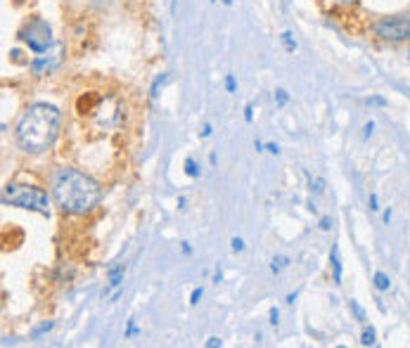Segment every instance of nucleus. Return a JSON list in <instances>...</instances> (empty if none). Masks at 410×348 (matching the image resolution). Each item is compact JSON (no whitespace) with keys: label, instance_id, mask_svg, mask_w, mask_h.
Returning a JSON list of instances; mask_svg holds the SVG:
<instances>
[{"label":"nucleus","instance_id":"1","mask_svg":"<svg viewBox=\"0 0 410 348\" xmlns=\"http://www.w3.org/2000/svg\"><path fill=\"white\" fill-rule=\"evenodd\" d=\"M50 194L55 206L67 215H88L100 206V182L74 166H59L50 175Z\"/></svg>","mask_w":410,"mask_h":348},{"label":"nucleus","instance_id":"2","mask_svg":"<svg viewBox=\"0 0 410 348\" xmlns=\"http://www.w3.org/2000/svg\"><path fill=\"white\" fill-rule=\"evenodd\" d=\"M62 131V111L50 102H34L15 126V142L26 154H43L55 147Z\"/></svg>","mask_w":410,"mask_h":348},{"label":"nucleus","instance_id":"3","mask_svg":"<svg viewBox=\"0 0 410 348\" xmlns=\"http://www.w3.org/2000/svg\"><path fill=\"white\" fill-rule=\"evenodd\" d=\"M3 206H15L24 208V211H34V213L50 218V197L48 192L38 187V185H26V182H8L0 194Z\"/></svg>","mask_w":410,"mask_h":348},{"label":"nucleus","instance_id":"4","mask_svg":"<svg viewBox=\"0 0 410 348\" xmlns=\"http://www.w3.org/2000/svg\"><path fill=\"white\" fill-rule=\"evenodd\" d=\"M17 38L29 48L31 55H48V50L55 43V38H52V26L41 15L29 17L24 22V26L17 31Z\"/></svg>","mask_w":410,"mask_h":348},{"label":"nucleus","instance_id":"5","mask_svg":"<svg viewBox=\"0 0 410 348\" xmlns=\"http://www.w3.org/2000/svg\"><path fill=\"white\" fill-rule=\"evenodd\" d=\"M372 33L375 38L391 45L398 43H408L410 41V10L408 12H398V15H389V17H379L375 24H372Z\"/></svg>","mask_w":410,"mask_h":348},{"label":"nucleus","instance_id":"6","mask_svg":"<svg viewBox=\"0 0 410 348\" xmlns=\"http://www.w3.org/2000/svg\"><path fill=\"white\" fill-rule=\"evenodd\" d=\"M55 64H57V62H52L50 55H36V57L29 62V69H31L36 76H45L55 69Z\"/></svg>","mask_w":410,"mask_h":348},{"label":"nucleus","instance_id":"7","mask_svg":"<svg viewBox=\"0 0 410 348\" xmlns=\"http://www.w3.org/2000/svg\"><path fill=\"white\" fill-rule=\"evenodd\" d=\"M124 275H126V263H114L107 270V291L112 289H121L124 284Z\"/></svg>","mask_w":410,"mask_h":348},{"label":"nucleus","instance_id":"8","mask_svg":"<svg viewBox=\"0 0 410 348\" xmlns=\"http://www.w3.org/2000/svg\"><path fill=\"white\" fill-rule=\"evenodd\" d=\"M330 268H332V282L342 284L344 268H342V256H339V247L337 244H332V251H330Z\"/></svg>","mask_w":410,"mask_h":348},{"label":"nucleus","instance_id":"9","mask_svg":"<svg viewBox=\"0 0 410 348\" xmlns=\"http://www.w3.org/2000/svg\"><path fill=\"white\" fill-rule=\"evenodd\" d=\"M52 329H55V320H43L41 324H36L34 329H31V339H34V341L43 339V336H45V334H50Z\"/></svg>","mask_w":410,"mask_h":348},{"label":"nucleus","instance_id":"10","mask_svg":"<svg viewBox=\"0 0 410 348\" xmlns=\"http://www.w3.org/2000/svg\"><path fill=\"white\" fill-rule=\"evenodd\" d=\"M372 284H375L377 291H389L391 289V280H389V275L382 273V270H377V273L372 275Z\"/></svg>","mask_w":410,"mask_h":348},{"label":"nucleus","instance_id":"11","mask_svg":"<svg viewBox=\"0 0 410 348\" xmlns=\"http://www.w3.org/2000/svg\"><path fill=\"white\" fill-rule=\"evenodd\" d=\"M166 81H168V74H159L154 81H152V85H150V99H152V102L159 97V90L166 85Z\"/></svg>","mask_w":410,"mask_h":348},{"label":"nucleus","instance_id":"12","mask_svg":"<svg viewBox=\"0 0 410 348\" xmlns=\"http://www.w3.org/2000/svg\"><path fill=\"white\" fill-rule=\"evenodd\" d=\"M375 343H377V329L370 324V327H365L363 334H360V346H375Z\"/></svg>","mask_w":410,"mask_h":348},{"label":"nucleus","instance_id":"13","mask_svg":"<svg viewBox=\"0 0 410 348\" xmlns=\"http://www.w3.org/2000/svg\"><path fill=\"white\" fill-rule=\"evenodd\" d=\"M289 263H292V258H289V256H275V258H273V263H270V273L280 275Z\"/></svg>","mask_w":410,"mask_h":348},{"label":"nucleus","instance_id":"14","mask_svg":"<svg viewBox=\"0 0 410 348\" xmlns=\"http://www.w3.org/2000/svg\"><path fill=\"white\" fill-rule=\"evenodd\" d=\"M349 310L353 313V317H356L358 322H365V320H368V313H365V308L360 306L356 298H351V301H349Z\"/></svg>","mask_w":410,"mask_h":348},{"label":"nucleus","instance_id":"15","mask_svg":"<svg viewBox=\"0 0 410 348\" xmlns=\"http://www.w3.org/2000/svg\"><path fill=\"white\" fill-rule=\"evenodd\" d=\"M140 334H143V329L138 327V322H135V317H131V320H128V324H126L124 339H135V336H140Z\"/></svg>","mask_w":410,"mask_h":348},{"label":"nucleus","instance_id":"16","mask_svg":"<svg viewBox=\"0 0 410 348\" xmlns=\"http://www.w3.org/2000/svg\"><path fill=\"white\" fill-rule=\"evenodd\" d=\"M325 178H311L309 180V190L313 192V194H323L325 192Z\"/></svg>","mask_w":410,"mask_h":348},{"label":"nucleus","instance_id":"17","mask_svg":"<svg viewBox=\"0 0 410 348\" xmlns=\"http://www.w3.org/2000/svg\"><path fill=\"white\" fill-rule=\"evenodd\" d=\"M185 173L190 175V178H199V164H197L192 157L185 159Z\"/></svg>","mask_w":410,"mask_h":348},{"label":"nucleus","instance_id":"18","mask_svg":"<svg viewBox=\"0 0 410 348\" xmlns=\"http://www.w3.org/2000/svg\"><path fill=\"white\" fill-rule=\"evenodd\" d=\"M365 104H368V107H386L389 99L382 97V95H370V97H365Z\"/></svg>","mask_w":410,"mask_h":348},{"label":"nucleus","instance_id":"19","mask_svg":"<svg viewBox=\"0 0 410 348\" xmlns=\"http://www.w3.org/2000/svg\"><path fill=\"white\" fill-rule=\"evenodd\" d=\"M280 38H282V43H285V50H287V52H294V50H296V41L292 38V33H289V31H285L282 36H280Z\"/></svg>","mask_w":410,"mask_h":348},{"label":"nucleus","instance_id":"20","mask_svg":"<svg viewBox=\"0 0 410 348\" xmlns=\"http://www.w3.org/2000/svg\"><path fill=\"white\" fill-rule=\"evenodd\" d=\"M287 102H289V95H287V90L277 88V90H275V104H277V107H285Z\"/></svg>","mask_w":410,"mask_h":348},{"label":"nucleus","instance_id":"21","mask_svg":"<svg viewBox=\"0 0 410 348\" xmlns=\"http://www.w3.org/2000/svg\"><path fill=\"white\" fill-rule=\"evenodd\" d=\"M268 322L273 324V327H277V322H280V308L277 306H270V310H268Z\"/></svg>","mask_w":410,"mask_h":348},{"label":"nucleus","instance_id":"22","mask_svg":"<svg viewBox=\"0 0 410 348\" xmlns=\"http://www.w3.org/2000/svg\"><path fill=\"white\" fill-rule=\"evenodd\" d=\"M230 249H233L235 254H242L244 251V240L242 237H233V240H230Z\"/></svg>","mask_w":410,"mask_h":348},{"label":"nucleus","instance_id":"23","mask_svg":"<svg viewBox=\"0 0 410 348\" xmlns=\"http://www.w3.org/2000/svg\"><path fill=\"white\" fill-rule=\"evenodd\" d=\"M201 294H204V289H201V287H194V289L190 291V306H197V303H199Z\"/></svg>","mask_w":410,"mask_h":348},{"label":"nucleus","instance_id":"24","mask_svg":"<svg viewBox=\"0 0 410 348\" xmlns=\"http://www.w3.org/2000/svg\"><path fill=\"white\" fill-rule=\"evenodd\" d=\"M226 90H228V92H237V81H235L233 74L226 76Z\"/></svg>","mask_w":410,"mask_h":348},{"label":"nucleus","instance_id":"25","mask_svg":"<svg viewBox=\"0 0 410 348\" xmlns=\"http://www.w3.org/2000/svg\"><path fill=\"white\" fill-rule=\"evenodd\" d=\"M368 206H370V211H379V197H377L375 192L370 194V199H368Z\"/></svg>","mask_w":410,"mask_h":348},{"label":"nucleus","instance_id":"26","mask_svg":"<svg viewBox=\"0 0 410 348\" xmlns=\"http://www.w3.org/2000/svg\"><path fill=\"white\" fill-rule=\"evenodd\" d=\"M204 346H207V348H221V346H223V341L218 339V336H209Z\"/></svg>","mask_w":410,"mask_h":348},{"label":"nucleus","instance_id":"27","mask_svg":"<svg viewBox=\"0 0 410 348\" xmlns=\"http://www.w3.org/2000/svg\"><path fill=\"white\" fill-rule=\"evenodd\" d=\"M244 121H247V124H251V121H254V104H251V102L244 107Z\"/></svg>","mask_w":410,"mask_h":348},{"label":"nucleus","instance_id":"28","mask_svg":"<svg viewBox=\"0 0 410 348\" xmlns=\"http://www.w3.org/2000/svg\"><path fill=\"white\" fill-rule=\"evenodd\" d=\"M320 230H332V218H330V215H323V218H320Z\"/></svg>","mask_w":410,"mask_h":348},{"label":"nucleus","instance_id":"29","mask_svg":"<svg viewBox=\"0 0 410 348\" xmlns=\"http://www.w3.org/2000/svg\"><path fill=\"white\" fill-rule=\"evenodd\" d=\"M332 5H339V8H353V5H358V0H332Z\"/></svg>","mask_w":410,"mask_h":348},{"label":"nucleus","instance_id":"30","mask_svg":"<svg viewBox=\"0 0 410 348\" xmlns=\"http://www.w3.org/2000/svg\"><path fill=\"white\" fill-rule=\"evenodd\" d=\"M372 131H375V124H372V121H368V124L363 126V140H368L370 135H372Z\"/></svg>","mask_w":410,"mask_h":348},{"label":"nucleus","instance_id":"31","mask_svg":"<svg viewBox=\"0 0 410 348\" xmlns=\"http://www.w3.org/2000/svg\"><path fill=\"white\" fill-rule=\"evenodd\" d=\"M266 152H270V154H280V145L277 142H266Z\"/></svg>","mask_w":410,"mask_h":348},{"label":"nucleus","instance_id":"32","mask_svg":"<svg viewBox=\"0 0 410 348\" xmlns=\"http://www.w3.org/2000/svg\"><path fill=\"white\" fill-rule=\"evenodd\" d=\"M211 133H214V126H211V124H204V126H201V131H199L201 138H211Z\"/></svg>","mask_w":410,"mask_h":348},{"label":"nucleus","instance_id":"33","mask_svg":"<svg viewBox=\"0 0 410 348\" xmlns=\"http://www.w3.org/2000/svg\"><path fill=\"white\" fill-rule=\"evenodd\" d=\"M180 249H183L185 256H192V247H190V242H183V244H180Z\"/></svg>","mask_w":410,"mask_h":348},{"label":"nucleus","instance_id":"34","mask_svg":"<svg viewBox=\"0 0 410 348\" xmlns=\"http://www.w3.org/2000/svg\"><path fill=\"white\" fill-rule=\"evenodd\" d=\"M382 220H384L386 225L391 223V208H384V213H382Z\"/></svg>","mask_w":410,"mask_h":348},{"label":"nucleus","instance_id":"35","mask_svg":"<svg viewBox=\"0 0 410 348\" xmlns=\"http://www.w3.org/2000/svg\"><path fill=\"white\" fill-rule=\"evenodd\" d=\"M254 149H256V152H266V142L254 140Z\"/></svg>","mask_w":410,"mask_h":348},{"label":"nucleus","instance_id":"36","mask_svg":"<svg viewBox=\"0 0 410 348\" xmlns=\"http://www.w3.org/2000/svg\"><path fill=\"white\" fill-rule=\"evenodd\" d=\"M214 282H216V284H218V282H223V270H221V268H216V273H214Z\"/></svg>","mask_w":410,"mask_h":348},{"label":"nucleus","instance_id":"37","mask_svg":"<svg viewBox=\"0 0 410 348\" xmlns=\"http://www.w3.org/2000/svg\"><path fill=\"white\" fill-rule=\"evenodd\" d=\"M296 298H299V291H294V294H289V296H287V303L292 306V303H294V301H296Z\"/></svg>","mask_w":410,"mask_h":348},{"label":"nucleus","instance_id":"38","mask_svg":"<svg viewBox=\"0 0 410 348\" xmlns=\"http://www.w3.org/2000/svg\"><path fill=\"white\" fill-rule=\"evenodd\" d=\"M185 204H187V201H185V197L178 199V208H180V211H185Z\"/></svg>","mask_w":410,"mask_h":348},{"label":"nucleus","instance_id":"39","mask_svg":"<svg viewBox=\"0 0 410 348\" xmlns=\"http://www.w3.org/2000/svg\"><path fill=\"white\" fill-rule=\"evenodd\" d=\"M216 161H218V157L214 154V152H211V154H209V164H211V166H216Z\"/></svg>","mask_w":410,"mask_h":348},{"label":"nucleus","instance_id":"40","mask_svg":"<svg viewBox=\"0 0 410 348\" xmlns=\"http://www.w3.org/2000/svg\"><path fill=\"white\" fill-rule=\"evenodd\" d=\"M221 3H223V5H233V0H221Z\"/></svg>","mask_w":410,"mask_h":348},{"label":"nucleus","instance_id":"41","mask_svg":"<svg viewBox=\"0 0 410 348\" xmlns=\"http://www.w3.org/2000/svg\"><path fill=\"white\" fill-rule=\"evenodd\" d=\"M22 3H24V0H15V5H22Z\"/></svg>","mask_w":410,"mask_h":348},{"label":"nucleus","instance_id":"42","mask_svg":"<svg viewBox=\"0 0 410 348\" xmlns=\"http://www.w3.org/2000/svg\"><path fill=\"white\" fill-rule=\"evenodd\" d=\"M408 62H410V48H408Z\"/></svg>","mask_w":410,"mask_h":348},{"label":"nucleus","instance_id":"43","mask_svg":"<svg viewBox=\"0 0 410 348\" xmlns=\"http://www.w3.org/2000/svg\"><path fill=\"white\" fill-rule=\"evenodd\" d=\"M211 3H218V0H211Z\"/></svg>","mask_w":410,"mask_h":348}]
</instances>
